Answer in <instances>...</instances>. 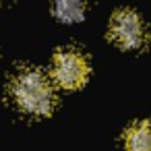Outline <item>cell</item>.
I'll list each match as a JSON object with an SVG mask.
<instances>
[{
    "label": "cell",
    "mask_w": 151,
    "mask_h": 151,
    "mask_svg": "<svg viewBox=\"0 0 151 151\" xmlns=\"http://www.w3.org/2000/svg\"><path fill=\"white\" fill-rule=\"evenodd\" d=\"M11 93L17 106L33 116H48L56 106V93L37 68L19 70L11 83Z\"/></svg>",
    "instance_id": "6da1fadb"
},
{
    "label": "cell",
    "mask_w": 151,
    "mask_h": 151,
    "mask_svg": "<svg viewBox=\"0 0 151 151\" xmlns=\"http://www.w3.org/2000/svg\"><path fill=\"white\" fill-rule=\"evenodd\" d=\"M110 37L126 50L143 48L147 42V29L141 15L132 9L116 11L110 21Z\"/></svg>",
    "instance_id": "7a4b0ae2"
},
{
    "label": "cell",
    "mask_w": 151,
    "mask_h": 151,
    "mask_svg": "<svg viewBox=\"0 0 151 151\" xmlns=\"http://www.w3.org/2000/svg\"><path fill=\"white\" fill-rule=\"evenodd\" d=\"M52 73L64 89H79L89 77V62L77 50H60L52 60Z\"/></svg>",
    "instance_id": "3957f363"
},
{
    "label": "cell",
    "mask_w": 151,
    "mask_h": 151,
    "mask_svg": "<svg viewBox=\"0 0 151 151\" xmlns=\"http://www.w3.org/2000/svg\"><path fill=\"white\" fill-rule=\"evenodd\" d=\"M124 145L128 151H151V120L132 124L124 134Z\"/></svg>",
    "instance_id": "277c9868"
},
{
    "label": "cell",
    "mask_w": 151,
    "mask_h": 151,
    "mask_svg": "<svg viewBox=\"0 0 151 151\" xmlns=\"http://www.w3.org/2000/svg\"><path fill=\"white\" fill-rule=\"evenodd\" d=\"M85 0H52V13L64 23H77L85 17Z\"/></svg>",
    "instance_id": "5b68a950"
}]
</instances>
